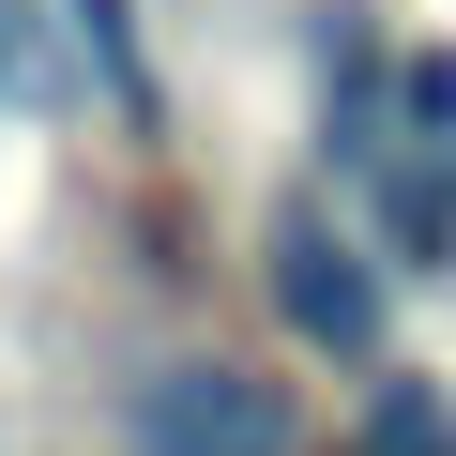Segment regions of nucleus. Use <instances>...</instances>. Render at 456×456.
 <instances>
[{
  "label": "nucleus",
  "instance_id": "nucleus-2",
  "mask_svg": "<svg viewBox=\"0 0 456 456\" xmlns=\"http://www.w3.org/2000/svg\"><path fill=\"white\" fill-rule=\"evenodd\" d=\"M122 456H305V395L244 350H167L122 395Z\"/></svg>",
  "mask_w": 456,
  "mask_h": 456
},
{
  "label": "nucleus",
  "instance_id": "nucleus-3",
  "mask_svg": "<svg viewBox=\"0 0 456 456\" xmlns=\"http://www.w3.org/2000/svg\"><path fill=\"white\" fill-rule=\"evenodd\" d=\"M395 46H380V16L365 0H320V152H335V183H380L395 152H411V122H395Z\"/></svg>",
  "mask_w": 456,
  "mask_h": 456
},
{
  "label": "nucleus",
  "instance_id": "nucleus-4",
  "mask_svg": "<svg viewBox=\"0 0 456 456\" xmlns=\"http://www.w3.org/2000/svg\"><path fill=\"white\" fill-rule=\"evenodd\" d=\"M365 244L395 274H456V152H395L365 183Z\"/></svg>",
  "mask_w": 456,
  "mask_h": 456
},
{
  "label": "nucleus",
  "instance_id": "nucleus-5",
  "mask_svg": "<svg viewBox=\"0 0 456 456\" xmlns=\"http://www.w3.org/2000/svg\"><path fill=\"white\" fill-rule=\"evenodd\" d=\"M61 46H77V77L152 137V46H137V0H61Z\"/></svg>",
  "mask_w": 456,
  "mask_h": 456
},
{
  "label": "nucleus",
  "instance_id": "nucleus-6",
  "mask_svg": "<svg viewBox=\"0 0 456 456\" xmlns=\"http://www.w3.org/2000/svg\"><path fill=\"white\" fill-rule=\"evenodd\" d=\"M350 456H456V395H441L426 365H365V426H350Z\"/></svg>",
  "mask_w": 456,
  "mask_h": 456
},
{
  "label": "nucleus",
  "instance_id": "nucleus-7",
  "mask_svg": "<svg viewBox=\"0 0 456 456\" xmlns=\"http://www.w3.org/2000/svg\"><path fill=\"white\" fill-rule=\"evenodd\" d=\"M395 122H411V152H456V46H411V77H395Z\"/></svg>",
  "mask_w": 456,
  "mask_h": 456
},
{
  "label": "nucleus",
  "instance_id": "nucleus-1",
  "mask_svg": "<svg viewBox=\"0 0 456 456\" xmlns=\"http://www.w3.org/2000/svg\"><path fill=\"white\" fill-rule=\"evenodd\" d=\"M259 289H274L289 350H320V365H380L395 350V259L365 244V228H335V198H274Z\"/></svg>",
  "mask_w": 456,
  "mask_h": 456
}]
</instances>
